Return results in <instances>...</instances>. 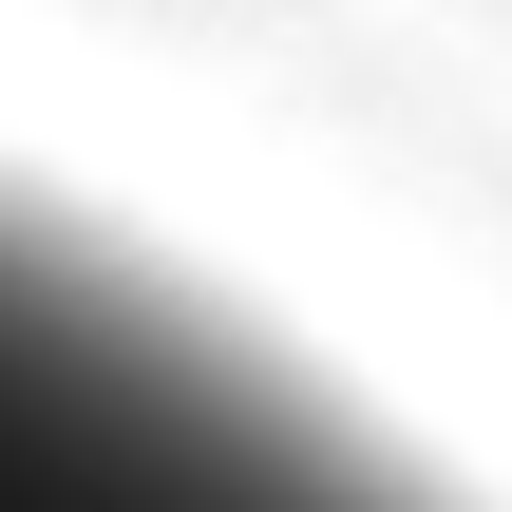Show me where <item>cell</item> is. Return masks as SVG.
I'll list each match as a JSON object with an SVG mask.
<instances>
[{
    "instance_id": "1",
    "label": "cell",
    "mask_w": 512,
    "mask_h": 512,
    "mask_svg": "<svg viewBox=\"0 0 512 512\" xmlns=\"http://www.w3.org/2000/svg\"><path fill=\"white\" fill-rule=\"evenodd\" d=\"M0 512H456L209 285L0 171Z\"/></svg>"
}]
</instances>
